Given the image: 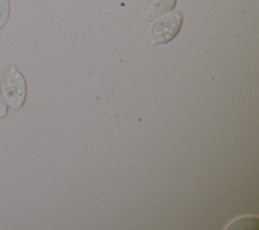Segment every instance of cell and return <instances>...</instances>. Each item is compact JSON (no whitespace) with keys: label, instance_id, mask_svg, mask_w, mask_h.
Masks as SVG:
<instances>
[{"label":"cell","instance_id":"cell-6","mask_svg":"<svg viewBox=\"0 0 259 230\" xmlns=\"http://www.w3.org/2000/svg\"><path fill=\"white\" fill-rule=\"evenodd\" d=\"M8 113V104L6 102L2 86H1V81H0V118L6 117Z\"/></svg>","mask_w":259,"mask_h":230},{"label":"cell","instance_id":"cell-4","mask_svg":"<svg viewBox=\"0 0 259 230\" xmlns=\"http://www.w3.org/2000/svg\"><path fill=\"white\" fill-rule=\"evenodd\" d=\"M11 14L10 0H0V30L7 24Z\"/></svg>","mask_w":259,"mask_h":230},{"label":"cell","instance_id":"cell-5","mask_svg":"<svg viewBox=\"0 0 259 230\" xmlns=\"http://www.w3.org/2000/svg\"><path fill=\"white\" fill-rule=\"evenodd\" d=\"M232 226L229 227V229L231 228H234L235 226L237 225H241V226H238L237 229H247V226L246 225H249L251 229H257L256 227L252 226V225H255V226H258V220L257 218H251V217H245V218H241V219H238L237 221H235L234 223L231 224Z\"/></svg>","mask_w":259,"mask_h":230},{"label":"cell","instance_id":"cell-2","mask_svg":"<svg viewBox=\"0 0 259 230\" xmlns=\"http://www.w3.org/2000/svg\"><path fill=\"white\" fill-rule=\"evenodd\" d=\"M183 14L176 10L160 17L150 27V40L153 45H164L172 41L180 31Z\"/></svg>","mask_w":259,"mask_h":230},{"label":"cell","instance_id":"cell-3","mask_svg":"<svg viewBox=\"0 0 259 230\" xmlns=\"http://www.w3.org/2000/svg\"><path fill=\"white\" fill-rule=\"evenodd\" d=\"M177 0H147L143 8V17L147 21L162 16L165 13L171 12L176 6Z\"/></svg>","mask_w":259,"mask_h":230},{"label":"cell","instance_id":"cell-1","mask_svg":"<svg viewBox=\"0 0 259 230\" xmlns=\"http://www.w3.org/2000/svg\"><path fill=\"white\" fill-rule=\"evenodd\" d=\"M1 86L8 106L14 110L20 109L27 94V85L23 74L15 66H10L2 76Z\"/></svg>","mask_w":259,"mask_h":230}]
</instances>
